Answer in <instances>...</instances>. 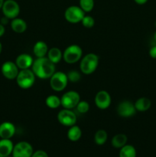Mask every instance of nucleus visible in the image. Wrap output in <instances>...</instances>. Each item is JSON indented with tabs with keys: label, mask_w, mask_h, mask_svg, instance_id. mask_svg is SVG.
<instances>
[{
	"label": "nucleus",
	"mask_w": 156,
	"mask_h": 157,
	"mask_svg": "<svg viewBox=\"0 0 156 157\" xmlns=\"http://www.w3.org/2000/svg\"><path fill=\"white\" fill-rule=\"evenodd\" d=\"M32 71L36 78L40 79H50L55 72V64L48 59L47 57L37 58L34 60Z\"/></svg>",
	"instance_id": "1"
},
{
	"label": "nucleus",
	"mask_w": 156,
	"mask_h": 157,
	"mask_svg": "<svg viewBox=\"0 0 156 157\" xmlns=\"http://www.w3.org/2000/svg\"><path fill=\"white\" fill-rule=\"evenodd\" d=\"M99 64V57L93 53H89L83 57L80 63V71L84 75H91L96 70Z\"/></svg>",
	"instance_id": "2"
},
{
	"label": "nucleus",
	"mask_w": 156,
	"mask_h": 157,
	"mask_svg": "<svg viewBox=\"0 0 156 157\" xmlns=\"http://www.w3.org/2000/svg\"><path fill=\"white\" fill-rule=\"evenodd\" d=\"M35 74L30 68L21 70L16 78L17 84L22 89H28L35 84Z\"/></svg>",
	"instance_id": "3"
},
{
	"label": "nucleus",
	"mask_w": 156,
	"mask_h": 157,
	"mask_svg": "<svg viewBox=\"0 0 156 157\" xmlns=\"http://www.w3.org/2000/svg\"><path fill=\"white\" fill-rule=\"evenodd\" d=\"M83 56V50L77 44H70L63 52V59L67 64H74L80 61Z\"/></svg>",
	"instance_id": "4"
},
{
	"label": "nucleus",
	"mask_w": 156,
	"mask_h": 157,
	"mask_svg": "<svg viewBox=\"0 0 156 157\" xmlns=\"http://www.w3.org/2000/svg\"><path fill=\"white\" fill-rule=\"evenodd\" d=\"M68 81L67 74L63 71H55L50 78V85L52 90L60 92L67 87Z\"/></svg>",
	"instance_id": "5"
},
{
	"label": "nucleus",
	"mask_w": 156,
	"mask_h": 157,
	"mask_svg": "<svg viewBox=\"0 0 156 157\" xmlns=\"http://www.w3.org/2000/svg\"><path fill=\"white\" fill-rule=\"evenodd\" d=\"M84 15H85V12L80 6H69L64 12L65 19L72 24L81 22Z\"/></svg>",
	"instance_id": "6"
},
{
	"label": "nucleus",
	"mask_w": 156,
	"mask_h": 157,
	"mask_svg": "<svg viewBox=\"0 0 156 157\" xmlns=\"http://www.w3.org/2000/svg\"><path fill=\"white\" fill-rule=\"evenodd\" d=\"M80 101L79 93L74 90H69L64 93L61 98V106L65 109L76 108V105Z\"/></svg>",
	"instance_id": "7"
},
{
	"label": "nucleus",
	"mask_w": 156,
	"mask_h": 157,
	"mask_svg": "<svg viewBox=\"0 0 156 157\" xmlns=\"http://www.w3.org/2000/svg\"><path fill=\"white\" fill-rule=\"evenodd\" d=\"M58 121L64 127H72L76 123V115L70 109H63L58 113Z\"/></svg>",
	"instance_id": "8"
},
{
	"label": "nucleus",
	"mask_w": 156,
	"mask_h": 157,
	"mask_svg": "<svg viewBox=\"0 0 156 157\" xmlns=\"http://www.w3.org/2000/svg\"><path fill=\"white\" fill-rule=\"evenodd\" d=\"M4 16L9 19H14L17 18L20 13V7L18 3L15 0H6L3 3L2 7Z\"/></svg>",
	"instance_id": "9"
},
{
	"label": "nucleus",
	"mask_w": 156,
	"mask_h": 157,
	"mask_svg": "<svg viewBox=\"0 0 156 157\" xmlns=\"http://www.w3.org/2000/svg\"><path fill=\"white\" fill-rule=\"evenodd\" d=\"M33 147L29 143L21 141L14 146L12 157H31L33 154Z\"/></svg>",
	"instance_id": "10"
},
{
	"label": "nucleus",
	"mask_w": 156,
	"mask_h": 157,
	"mask_svg": "<svg viewBox=\"0 0 156 157\" xmlns=\"http://www.w3.org/2000/svg\"><path fill=\"white\" fill-rule=\"evenodd\" d=\"M136 113V109L133 103L129 101H122L117 107V113L122 117H131Z\"/></svg>",
	"instance_id": "11"
},
{
	"label": "nucleus",
	"mask_w": 156,
	"mask_h": 157,
	"mask_svg": "<svg viewBox=\"0 0 156 157\" xmlns=\"http://www.w3.org/2000/svg\"><path fill=\"white\" fill-rule=\"evenodd\" d=\"M18 67L16 64L12 61H6L2 64L1 67V71L3 76L9 80L16 79L18 75Z\"/></svg>",
	"instance_id": "12"
},
{
	"label": "nucleus",
	"mask_w": 156,
	"mask_h": 157,
	"mask_svg": "<svg viewBox=\"0 0 156 157\" xmlns=\"http://www.w3.org/2000/svg\"><path fill=\"white\" fill-rule=\"evenodd\" d=\"M94 102L98 108L100 110H106L111 104V96L106 90H99L95 96Z\"/></svg>",
	"instance_id": "13"
},
{
	"label": "nucleus",
	"mask_w": 156,
	"mask_h": 157,
	"mask_svg": "<svg viewBox=\"0 0 156 157\" xmlns=\"http://www.w3.org/2000/svg\"><path fill=\"white\" fill-rule=\"evenodd\" d=\"M34 60L32 57L28 54H21L15 59V64L21 70L29 69L32 67Z\"/></svg>",
	"instance_id": "14"
},
{
	"label": "nucleus",
	"mask_w": 156,
	"mask_h": 157,
	"mask_svg": "<svg viewBox=\"0 0 156 157\" xmlns=\"http://www.w3.org/2000/svg\"><path fill=\"white\" fill-rule=\"evenodd\" d=\"M15 133V127L10 122H3L0 124V138L11 139Z\"/></svg>",
	"instance_id": "15"
},
{
	"label": "nucleus",
	"mask_w": 156,
	"mask_h": 157,
	"mask_svg": "<svg viewBox=\"0 0 156 157\" xmlns=\"http://www.w3.org/2000/svg\"><path fill=\"white\" fill-rule=\"evenodd\" d=\"M14 145L10 139H2L0 140V156L6 157L10 156L13 151Z\"/></svg>",
	"instance_id": "16"
},
{
	"label": "nucleus",
	"mask_w": 156,
	"mask_h": 157,
	"mask_svg": "<svg viewBox=\"0 0 156 157\" xmlns=\"http://www.w3.org/2000/svg\"><path fill=\"white\" fill-rule=\"evenodd\" d=\"M48 50V46L44 41H38L34 45L33 53L37 58H43L46 57Z\"/></svg>",
	"instance_id": "17"
},
{
	"label": "nucleus",
	"mask_w": 156,
	"mask_h": 157,
	"mask_svg": "<svg viewBox=\"0 0 156 157\" xmlns=\"http://www.w3.org/2000/svg\"><path fill=\"white\" fill-rule=\"evenodd\" d=\"M11 28L16 33H23L27 29V23L21 18H15L11 21Z\"/></svg>",
	"instance_id": "18"
},
{
	"label": "nucleus",
	"mask_w": 156,
	"mask_h": 157,
	"mask_svg": "<svg viewBox=\"0 0 156 157\" xmlns=\"http://www.w3.org/2000/svg\"><path fill=\"white\" fill-rule=\"evenodd\" d=\"M135 107L136 109V111L139 112H145L149 110L151 106V102L148 98H140L134 103Z\"/></svg>",
	"instance_id": "19"
},
{
	"label": "nucleus",
	"mask_w": 156,
	"mask_h": 157,
	"mask_svg": "<svg viewBox=\"0 0 156 157\" xmlns=\"http://www.w3.org/2000/svg\"><path fill=\"white\" fill-rule=\"evenodd\" d=\"M47 58L51 62L56 64L59 63L63 58V53L58 48H51L47 52Z\"/></svg>",
	"instance_id": "20"
},
{
	"label": "nucleus",
	"mask_w": 156,
	"mask_h": 157,
	"mask_svg": "<svg viewBox=\"0 0 156 157\" xmlns=\"http://www.w3.org/2000/svg\"><path fill=\"white\" fill-rule=\"evenodd\" d=\"M127 140H128V137L124 133H118L112 138L111 144L112 146L115 148L120 149L126 145Z\"/></svg>",
	"instance_id": "21"
},
{
	"label": "nucleus",
	"mask_w": 156,
	"mask_h": 157,
	"mask_svg": "<svg viewBox=\"0 0 156 157\" xmlns=\"http://www.w3.org/2000/svg\"><path fill=\"white\" fill-rule=\"evenodd\" d=\"M82 136V131L80 127L76 125H73L70 127L67 131V138L72 142H76L80 139Z\"/></svg>",
	"instance_id": "22"
},
{
	"label": "nucleus",
	"mask_w": 156,
	"mask_h": 157,
	"mask_svg": "<svg viewBox=\"0 0 156 157\" xmlns=\"http://www.w3.org/2000/svg\"><path fill=\"white\" fill-rule=\"evenodd\" d=\"M45 104L49 108L57 109L61 105V98H58L57 95H49L45 99Z\"/></svg>",
	"instance_id": "23"
},
{
	"label": "nucleus",
	"mask_w": 156,
	"mask_h": 157,
	"mask_svg": "<svg viewBox=\"0 0 156 157\" xmlns=\"http://www.w3.org/2000/svg\"><path fill=\"white\" fill-rule=\"evenodd\" d=\"M119 157H136V150L132 145H125L120 148Z\"/></svg>",
	"instance_id": "24"
},
{
	"label": "nucleus",
	"mask_w": 156,
	"mask_h": 157,
	"mask_svg": "<svg viewBox=\"0 0 156 157\" xmlns=\"http://www.w3.org/2000/svg\"><path fill=\"white\" fill-rule=\"evenodd\" d=\"M108 139V134L106 131L104 130H99L96 132L94 135V142L95 144L99 146H102L105 144V143Z\"/></svg>",
	"instance_id": "25"
},
{
	"label": "nucleus",
	"mask_w": 156,
	"mask_h": 157,
	"mask_svg": "<svg viewBox=\"0 0 156 157\" xmlns=\"http://www.w3.org/2000/svg\"><path fill=\"white\" fill-rule=\"evenodd\" d=\"M80 7L84 12H91L94 7V0H80Z\"/></svg>",
	"instance_id": "26"
},
{
	"label": "nucleus",
	"mask_w": 156,
	"mask_h": 157,
	"mask_svg": "<svg viewBox=\"0 0 156 157\" xmlns=\"http://www.w3.org/2000/svg\"><path fill=\"white\" fill-rule=\"evenodd\" d=\"M76 109L80 113H86L90 110V104L86 101H80L76 105Z\"/></svg>",
	"instance_id": "27"
},
{
	"label": "nucleus",
	"mask_w": 156,
	"mask_h": 157,
	"mask_svg": "<svg viewBox=\"0 0 156 157\" xmlns=\"http://www.w3.org/2000/svg\"><path fill=\"white\" fill-rule=\"evenodd\" d=\"M81 23H82L84 27L87 28V29H91L94 26L95 20L90 15H84L82 21H81Z\"/></svg>",
	"instance_id": "28"
},
{
	"label": "nucleus",
	"mask_w": 156,
	"mask_h": 157,
	"mask_svg": "<svg viewBox=\"0 0 156 157\" xmlns=\"http://www.w3.org/2000/svg\"><path fill=\"white\" fill-rule=\"evenodd\" d=\"M67 78H68V81L73 83L77 82V81H79L81 78V75L80 74V72L75 70L70 71L67 74Z\"/></svg>",
	"instance_id": "29"
},
{
	"label": "nucleus",
	"mask_w": 156,
	"mask_h": 157,
	"mask_svg": "<svg viewBox=\"0 0 156 157\" xmlns=\"http://www.w3.org/2000/svg\"><path fill=\"white\" fill-rule=\"evenodd\" d=\"M31 157H48V155L44 150H37L34 152Z\"/></svg>",
	"instance_id": "30"
},
{
	"label": "nucleus",
	"mask_w": 156,
	"mask_h": 157,
	"mask_svg": "<svg viewBox=\"0 0 156 157\" xmlns=\"http://www.w3.org/2000/svg\"><path fill=\"white\" fill-rule=\"evenodd\" d=\"M149 55L151 58L156 59V45L152 46L149 50Z\"/></svg>",
	"instance_id": "31"
},
{
	"label": "nucleus",
	"mask_w": 156,
	"mask_h": 157,
	"mask_svg": "<svg viewBox=\"0 0 156 157\" xmlns=\"http://www.w3.org/2000/svg\"><path fill=\"white\" fill-rule=\"evenodd\" d=\"M9 18H8L7 17L4 16L3 18H1V21H0V23H1V24H2L3 25H6L8 22H9Z\"/></svg>",
	"instance_id": "32"
},
{
	"label": "nucleus",
	"mask_w": 156,
	"mask_h": 157,
	"mask_svg": "<svg viewBox=\"0 0 156 157\" xmlns=\"http://www.w3.org/2000/svg\"><path fill=\"white\" fill-rule=\"evenodd\" d=\"M5 32H6L5 26L3 25L2 24H1V23H0V37H2L3 35H4Z\"/></svg>",
	"instance_id": "33"
},
{
	"label": "nucleus",
	"mask_w": 156,
	"mask_h": 157,
	"mask_svg": "<svg viewBox=\"0 0 156 157\" xmlns=\"http://www.w3.org/2000/svg\"><path fill=\"white\" fill-rule=\"evenodd\" d=\"M134 1L138 5H144L148 2V0H134Z\"/></svg>",
	"instance_id": "34"
},
{
	"label": "nucleus",
	"mask_w": 156,
	"mask_h": 157,
	"mask_svg": "<svg viewBox=\"0 0 156 157\" xmlns=\"http://www.w3.org/2000/svg\"><path fill=\"white\" fill-rule=\"evenodd\" d=\"M4 2V0H0V9H2V7Z\"/></svg>",
	"instance_id": "35"
},
{
	"label": "nucleus",
	"mask_w": 156,
	"mask_h": 157,
	"mask_svg": "<svg viewBox=\"0 0 156 157\" xmlns=\"http://www.w3.org/2000/svg\"><path fill=\"white\" fill-rule=\"evenodd\" d=\"M2 51V45L1 42H0V54H1Z\"/></svg>",
	"instance_id": "36"
},
{
	"label": "nucleus",
	"mask_w": 156,
	"mask_h": 157,
	"mask_svg": "<svg viewBox=\"0 0 156 157\" xmlns=\"http://www.w3.org/2000/svg\"><path fill=\"white\" fill-rule=\"evenodd\" d=\"M154 41H156V32H154Z\"/></svg>",
	"instance_id": "37"
},
{
	"label": "nucleus",
	"mask_w": 156,
	"mask_h": 157,
	"mask_svg": "<svg viewBox=\"0 0 156 157\" xmlns=\"http://www.w3.org/2000/svg\"><path fill=\"white\" fill-rule=\"evenodd\" d=\"M6 157H11V156H6Z\"/></svg>",
	"instance_id": "38"
},
{
	"label": "nucleus",
	"mask_w": 156,
	"mask_h": 157,
	"mask_svg": "<svg viewBox=\"0 0 156 157\" xmlns=\"http://www.w3.org/2000/svg\"><path fill=\"white\" fill-rule=\"evenodd\" d=\"M0 157H2V156H0Z\"/></svg>",
	"instance_id": "39"
},
{
	"label": "nucleus",
	"mask_w": 156,
	"mask_h": 157,
	"mask_svg": "<svg viewBox=\"0 0 156 157\" xmlns=\"http://www.w3.org/2000/svg\"><path fill=\"white\" fill-rule=\"evenodd\" d=\"M155 25H156V23H155Z\"/></svg>",
	"instance_id": "40"
}]
</instances>
